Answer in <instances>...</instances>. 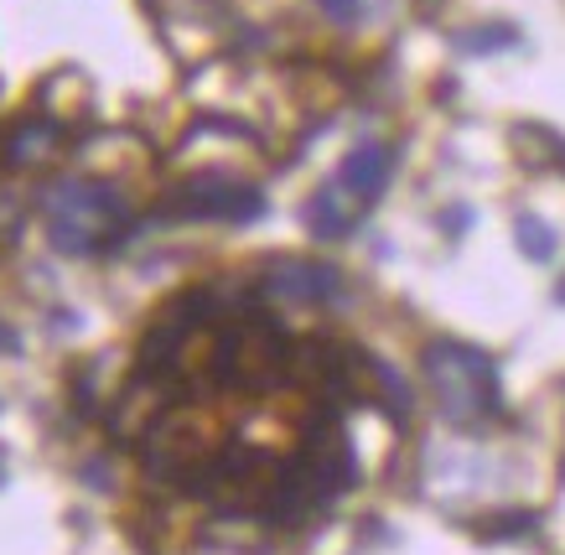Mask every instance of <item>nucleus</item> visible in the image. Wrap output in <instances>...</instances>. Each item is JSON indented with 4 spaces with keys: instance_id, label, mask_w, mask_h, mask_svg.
<instances>
[{
    "instance_id": "obj_1",
    "label": "nucleus",
    "mask_w": 565,
    "mask_h": 555,
    "mask_svg": "<svg viewBox=\"0 0 565 555\" xmlns=\"http://www.w3.org/2000/svg\"><path fill=\"white\" fill-rule=\"evenodd\" d=\"M42 218H47V239L57 255H104L136 234L130 203L120 198L115 182H99V177L52 182L42 192Z\"/></svg>"
},
{
    "instance_id": "obj_2",
    "label": "nucleus",
    "mask_w": 565,
    "mask_h": 555,
    "mask_svg": "<svg viewBox=\"0 0 565 555\" xmlns=\"http://www.w3.org/2000/svg\"><path fill=\"white\" fill-rule=\"evenodd\" d=\"M420 369H426V384L436 389V405L446 420L478 426V420L498 416V364L482 348L441 338L420 353Z\"/></svg>"
},
{
    "instance_id": "obj_3",
    "label": "nucleus",
    "mask_w": 565,
    "mask_h": 555,
    "mask_svg": "<svg viewBox=\"0 0 565 555\" xmlns=\"http://www.w3.org/2000/svg\"><path fill=\"white\" fill-rule=\"evenodd\" d=\"M286 472H291V462H280L275 451L228 447V441H223L218 457H213V462L188 483V493H203L207 503H218V509H228V514H255L259 520L265 503L280 493Z\"/></svg>"
},
{
    "instance_id": "obj_4",
    "label": "nucleus",
    "mask_w": 565,
    "mask_h": 555,
    "mask_svg": "<svg viewBox=\"0 0 565 555\" xmlns=\"http://www.w3.org/2000/svg\"><path fill=\"white\" fill-rule=\"evenodd\" d=\"M223 451V431L198 410H161L156 426L140 436V468L151 483H182L188 488L198 472Z\"/></svg>"
},
{
    "instance_id": "obj_5",
    "label": "nucleus",
    "mask_w": 565,
    "mask_h": 555,
    "mask_svg": "<svg viewBox=\"0 0 565 555\" xmlns=\"http://www.w3.org/2000/svg\"><path fill=\"white\" fill-rule=\"evenodd\" d=\"M259 213H265V192L234 172H198L156 203V218H177V224H255Z\"/></svg>"
},
{
    "instance_id": "obj_6",
    "label": "nucleus",
    "mask_w": 565,
    "mask_h": 555,
    "mask_svg": "<svg viewBox=\"0 0 565 555\" xmlns=\"http://www.w3.org/2000/svg\"><path fill=\"white\" fill-rule=\"evenodd\" d=\"M296 468L322 488V499H338V493H348V488L359 483V451H353V441H348L338 410H322V416L307 420Z\"/></svg>"
},
{
    "instance_id": "obj_7",
    "label": "nucleus",
    "mask_w": 565,
    "mask_h": 555,
    "mask_svg": "<svg viewBox=\"0 0 565 555\" xmlns=\"http://www.w3.org/2000/svg\"><path fill=\"white\" fill-rule=\"evenodd\" d=\"M286 359H291V348H286V332L255 317V322H244L234 332V380L249 389V395H265L280 384L286 374Z\"/></svg>"
},
{
    "instance_id": "obj_8",
    "label": "nucleus",
    "mask_w": 565,
    "mask_h": 555,
    "mask_svg": "<svg viewBox=\"0 0 565 555\" xmlns=\"http://www.w3.org/2000/svg\"><path fill=\"white\" fill-rule=\"evenodd\" d=\"M265 296L286 301V307L338 301L343 296V270L322 260H270L265 265Z\"/></svg>"
},
{
    "instance_id": "obj_9",
    "label": "nucleus",
    "mask_w": 565,
    "mask_h": 555,
    "mask_svg": "<svg viewBox=\"0 0 565 555\" xmlns=\"http://www.w3.org/2000/svg\"><path fill=\"white\" fill-rule=\"evenodd\" d=\"M390 172H394V151L384 146V140H359L353 151L343 157V167H338V192H343L353 209H374L379 198H384V188H390Z\"/></svg>"
},
{
    "instance_id": "obj_10",
    "label": "nucleus",
    "mask_w": 565,
    "mask_h": 555,
    "mask_svg": "<svg viewBox=\"0 0 565 555\" xmlns=\"http://www.w3.org/2000/svg\"><path fill=\"white\" fill-rule=\"evenodd\" d=\"M68 130H63V120L57 115H47V109H32V115H21L11 130H6V140H0V161L6 167H47L63 146H68Z\"/></svg>"
},
{
    "instance_id": "obj_11",
    "label": "nucleus",
    "mask_w": 565,
    "mask_h": 555,
    "mask_svg": "<svg viewBox=\"0 0 565 555\" xmlns=\"http://www.w3.org/2000/svg\"><path fill=\"white\" fill-rule=\"evenodd\" d=\"M167 410V395H161V380L156 374H140L130 380V389H120V405L109 410V436L115 441H140V436L156 426V416Z\"/></svg>"
},
{
    "instance_id": "obj_12",
    "label": "nucleus",
    "mask_w": 565,
    "mask_h": 555,
    "mask_svg": "<svg viewBox=\"0 0 565 555\" xmlns=\"http://www.w3.org/2000/svg\"><path fill=\"white\" fill-rule=\"evenodd\" d=\"M301 224L311 228V239H348V234H353V224H359V209H353L343 192H338V182H332V188H317L307 198Z\"/></svg>"
},
{
    "instance_id": "obj_13",
    "label": "nucleus",
    "mask_w": 565,
    "mask_h": 555,
    "mask_svg": "<svg viewBox=\"0 0 565 555\" xmlns=\"http://www.w3.org/2000/svg\"><path fill=\"white\" fill-rule=\"evenodd\" d=\"M509 140H514V157L524 161V167H540V172H565V136H561V130L519 120L514 130H509Z\"/></svg>"
},
{
    "instance_id": "obj_14",
    "label": "nucleus",
    "mask_w": 565,
    "mask_h": 555,
    "mask_svg": "<svg viewBox=\"0 0 565 555\" xmlns=\"http://www.w3.org/2000/svg\"><path fill=\"white\" fill-rule=\"evenodd\" d=\"M514 239H519V249L530 255V260H555V249H561V234L545 224V218H534V213H519L514 218Z\"/></svg>"
},
{
    "instance_id": "obj_15",
    "label": "nucleus",
    "mask_w": 565,
    "mask_h": 555,
    "mask_svg": "<svg viewBox=\"0 0 565 555\" xmlns=\"http://www.w3.org/2000/svg\"><path fill=\"white\" fill-rule=\"evenodd\" d=\"M519 32L509 21H488V26H472V32H457V53H498V47H514Z\"/></svg>"
},
{
    "instance_id": "obj_16",
    "label": "nucleus",
    "mask_w": 565,
    "mask_h": 555,
    "mask_svg": "<svg viewBox=\"0 0 565 555\" xmlns=\"http://www.w3.org/2000/svg\"><path fill=\"white\" fill-rule=\"evenodd\" d=\"M374 384H379L374 399L384 405V410H390L394 420L411 416V389H405V380H399V374H394L390 364H379V359H374Z\"/></svg>"
},
{
    "instance_id": "obj_17",
    "label": "nucleus",
    "mask_w": 565,
    "mask_h": 555,
    "mask_svg": "<svg viewBox=\"0 0 565 555\" xmlns=\"http://www.w3.org/2000/svg\"><path fill=\"white\" fill-rule=\"evenodd\" d=\"M534 524H540V514H530V509H503V514L478 524V540H519L530 535Z\"/></svg>"
},
{
    "instance_id": "obj_18",
    "label": "nucleus",
    "mask_w": 565,
    "mask_h": 555,
    "mask_svg": "<svg viewBox=\"0 0 565 555\" xmlns=\"http://www.w3.org/2000/svg\"><path fill=\"white\" fill-rule=\"evenodd\" d=\"M322 6L327 21H338V26H353V21L363 17V0H317Z\"/></svg>"
},
{
    "instance_id": "obj_19",
    "label": "nucleus",
    "mask_w": 565,
    "mask_h": 555,
    "mask_svg": "<svg viewBox=\"0 0 565 555\" xmlns=\"http://www.w3.org/2000/svg\"><path fill=\"white\" fill-rule=\"evenodd\" d=\"M441 228L451 234V239H457V234H467V228H472V209H462V203H457V209H446L441 213Z\"/></svg>"
},
{
    "instance_id": "obj_20",
    "label": "nucleus",
    "mask_w": 565,
    "mask_h": 555,
    "mask_svg": "<svg viewBox=\"0 0 565 555\" xmlns=\"http://www.w3.org/2000/svg\"><path fill=\"white\" fill-rule=\"evenodd\" d=\"M0 353H6V359H21V332L11 328L6 317H0Z\"/></svg>"
},
{
    "instance_id": "obj_21",
    "label": "nucleus",
    "mask_w": 565,
    "mask_h": 555,
    "mask_svg": "<svg viewBox=\"0 0 565 555\" xmlns=\"http://www.w3.org/2000/svg\"><path fill=\"white\" fill-rule=\"evenodd\" d=\"M555 301H561V307H565V276L555 280Z\"/></svg>"
},
{
    "instance_id": "obj_22",
    "label": "nucleus",
    "mask_w": 565,
    "mask_h": 555,
    "mask_svg": "<svg viewBox=\"0 0 565 555\" xmlns=\"http://www.w3.org/2000/svg\"><path fill=\"white\" fill-rule=\"evenodd\" d=\"M0 483H6V472H0Z\"/></svg>"
}]
</instances>
